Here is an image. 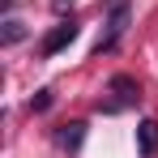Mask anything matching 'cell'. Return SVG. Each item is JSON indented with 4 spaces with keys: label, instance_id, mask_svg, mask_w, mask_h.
Returning <instances> with one entry per match:
<instances>
[{
    "label": "cell",
    "instance_id": "1",
    "mask_svg": "<svg viewBox=\"0 0 158 158\" xmlns=\"http://www.w3.org/2000/svg\"><path fill=\"white\" fill-rule=\"evenodd\" d=\"M124 30H128V0H111V17H107V30L98 39V52H111Z\"/></svg>",
    "mask_w": 158,
    "mask_h": 158
},
{
    "label": "cell",
    "instance_id": "2",
    "mask_svg": "<svg viewBox=\"0 0 158 158\" xmlns=\"http://www.w3.org/2000/svg\"><path fill=\"white\" fill-rule=\"evenodd\" d=\"M73 39H77V26H73V22H60V26H56L52 34L43 39V56H56V52H64V47H69Z\"/></svg>",
    "mask_w": 158,
    "mask_h": 158
},
{
    "label": "cell",
    "instance_id": "3",
    "mask_svg": "<svg viewBox=\"0 0 158 158\" xmlns=\"http://www.w3.org/2000/svg\"><path fill=\"white\" fill-rule=\"evenodd\" d=\"M137 145H141V158H154V150H158V124L154 120H145L137 128Z\"/></svg>",
    "mask_w": 158,
    "mask_h": 158
},
{
    "label": "cell",
    "instance_id": "4",
    "mask_svg": "<svg viewBox=\"0 0 158 158\" xmlns=\"http://www.w3.org/2000/svg\"><path fill=\"white\" fill-rule=\"evenodd\" d=\"M111 90L120 94V103H137V98H141V85H137L132 77H124V73H120V77H111Z\"/></svg>",
    "mask_w": 158,
    "mask_h": 158
},
{
    "label": "cell",
    "instance_id": "5",
    "mask_svg": "<svg viewBox=\"0 0 158 158\" xmlns=\"http://www.w3.org/2000/svg\"><path fill=\"white\" fill-rule=\"evenodd\" d=\"M56 141H60L64 150H81V141H85V124H64V128L56 132Z\"/></svg>",
    "mask_w": 158,
    "mask_h": 158
},
{
    "label": "cell",
    "instance_id": "6",
    "mask_svg": "<svg viewBox=\"0 0 158 158\" xmlns=\"http://www.w3.org/2000/svg\"><path fill=\"white\" fill-rule=\"evenodd\" d=\"M22 39H26V26H22L17 17H4V30H0V43H9V47H13V43H22Z\"/></svg>",
    "mask_w": 158,
    "mask_h": 158
},
{
    "label": "cell",
    "instance_id": "7",
    "mask_svg": "<svg viewBox=\"0 0 158 158\" xmlns=\"http://www.w3.org/2000/svg\"><path fill=\"white\" fill-rule=\"evenodd\" d=\"M47 107H52V90H39L30 98V111H47Z\"/></svg>",
    "mask_w": 158,
    "mask_h": 158
}]
</instances>
